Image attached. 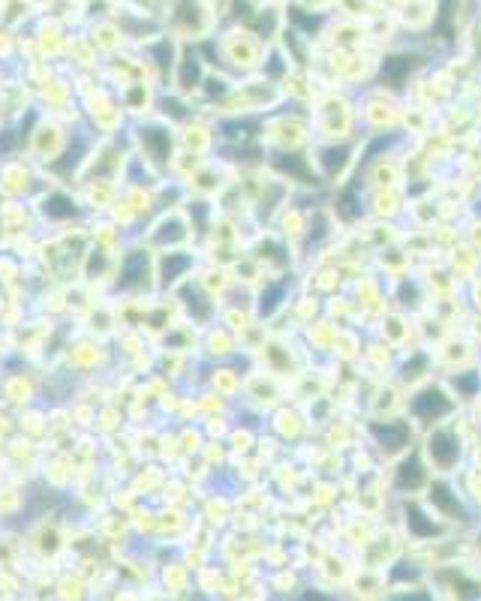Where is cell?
Listing matches in <instances>:
<instances>
[{"label": "cell", "instance_id": "1", "mask_svg": "<svg viewBox=\"0 0 481 601\" xmlns=\"http://www.w3.org/2000/svg\"><path fill=\"white\" fill-rule=\"evenodd\" d=\"M115 289H121L124 295H142L145 289H157V277H154V259L151 250L145 244L127 247L118 262H115Z\"/></svg>", "mask_w": 481, "mask_h": 601}, {"label": "cell", "instance_id": "2", "mask_svg": "<svg viewBox=\"0 0 481 601\" xmlns=\"http://www.w3.org/2000/svg\"><path fill=\"white\" fill-rule=\"evenodd\" d=\"M139 154L151 169L166 172L175 160V130L166 121H139L136 133H133Z\"/></svg>", "mask_w": 481, "mask_h": 601}, {"label": "cell", "instance_id": "3", "mask_svg": "<svg viewBox=\"0 0 481 601\" xmlns=\"http://www.w3.org/2000/svg\"><path fill=\"white\" fill-rule=\"evenodd\" d=\"M448 409H451L448 397H445L439 388H433V385H427L424 391H418L415 400H412V412H415L418 418H424V421H436V418L445 415Z\"/></svg>", "mask_w": 481, "mask_h": 601}, {"label": "cell", "instance_id": "4", "mask_svg": "<svg viewBox=\"0 0 481 601\" xmlns=\"http://www.w3.org/2000/svg\"><path fill=\"white\" fill-rule=\"evenodd\" d=\"M430 457H433V463H436L439 469H451V466L457 463V457H460V442H457V436L448 433V430H436V433L430 436Z\"/></svg>", "mask_w": 481, "mask_h": 601}, {"label": "cell", "instance_id": "5", "mask_svg": "<svg viewBox=\"0 0 481 601\" xmlns=\"http://www.w3.org/2000/svg\"><path fill=\"white\" fill-rule=\"evenodd\" d=\"M421 64V58L418 55H409V52H400V55H388L385 61H382V79H388L394 88L400 85V82H406L412 73H415V67Z\"/></svg>", "mask_w": 481, "mask_h": 601}, {"label": "cell", "instance_id": "6", "mask_svg": "<svg viewBox=\"0 0 481 601\" xmlns=\"http://www.w3.org/2000/svg\"><path fill=\"white\" fill-rule=\"evenodd\" d=\"M424 481H427V472H424V466L418 463V457H415V454L406 457V460L400 463V469H397V487L412 493V490H418Z\"/></svg>", "mask_w": 481, "mask_h": 601}, {"label": "cell", "instance_id": "7", "mask_svg": "<svg viewBox=\"0 0 481 601\" xmlns=\"http://www.w3.org/2000/svg\"><path fill=\"white\" fill-rule=\"evenodd\" d=\"M373 433L379 436V442L388 439V448H403L409 442V427L403 421H385V430L382 427H373Z\"/></svg>", "mask_w": 481, "mask_h": 601}, {"label": "cell", "instance_id": "8", "mask_svg": "<svg viewBox=\"0 0 481 601\" xmlns=\"http://www.w3.org/2000/svg\"><path fill=\"white\" fill-rule=\"evenodd\" d=\"M430 499H433V505H436V511H439L442 517H457V514H460V502L451 496V487L433 484V487H430Z\"/></svg>", "mask_w": 481, "mask_h": 601}, {"label": "cell", "instance_id": "9", "mask_svg": "<svg viewBox=\"0 0 481 601\" xmlns=\"http://www.w3.org/2000/svg\"><path fill=\"white\" fill-rule=\"evenodd\" d=\"M406 526L415 532V535H439V526L433 520H427V514L421 508H409L406 511Z\"/></svg>", "mask_w": 481, "mask_h": 601}, {"label": "cell", "instance_id": "10", "mask_svg": "<svg viewBox=\"0 0 481 601\" xmlns=\"http://www.w3.org/2000/svg\"><path fill=\"white\" fill-rule=\"evenodd\" d=\"M301 601H331V598L322 592H307V595H301Z\"/></svg>", "mask_w": 481, "mask_h": 601}, {"label": "cell", "instance_id": "11", "mask_svg": "<svg viewBox=\"0 0 481 601\" xmlns=\"http://www.w3.org/2000/svg\"><path fill=\"white\" fill-rule=\"evenodd\" d=\"M409 601H433V598H430V595H424V592H418V595H412Z\"/></svg>", "mask_w": 481, "mask_h": 601}]
</instances>
